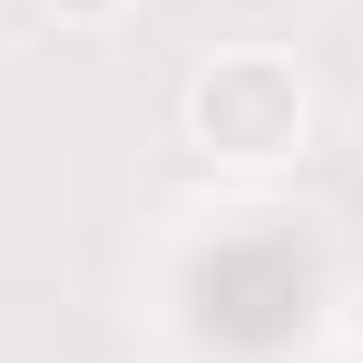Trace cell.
I'll return each mask as SVG.
<instances>
[{
  "label": "cell",
  "mask_w": 363,
  "mask_h": 363,
  "mask_svg": "<svg viewBox=\"0 0 363 363\" xmlns=\"http://www.w3.org/2000/svg\"><path fill=\"white\" fill-rule=\"evenodd\" d=\"M304 128H314V89L295 50H216L186 89V138L216 167H285Z\"/></svg>",
  "instance_id": "6da1fadb"
},
{
  "label": "cell",
  "mask_w": 363,
  "mask_h": 363,
  "mask_svg": "<svg viewBox=\"0 0 363 363\" xmlns=\"http://www.w3.org/2000/svg\"><path fill=\"white\" fill-rule=\"evenodd\" d=\"M50 10H60V20H79V30H99V20H118L128 0H50Z\"/></svg>",
  "instance_id": "7a4b0ae2"
}]
</instances>
